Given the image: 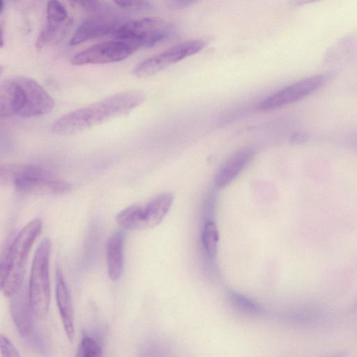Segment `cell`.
<instances>
[{
	"label": "cell",
	"mask_w": 357,
	"mask_h": 357,
	"mask_svg": "<svg viewBox=\"0 0 357 357\" xmlns=\"http://www.w3.org/2000/svg\"><path fill=\"white\" fill-rule=\"evenodd\" d=\"M320 0H290L289 3L292 6H300L305 4H309Z\"/></svg>",
	"instance_id": "obj_27"
},
{
	"label": "cell",
	"mask_w": 357,
	"mask_h": 357,
	"mask_svg": "<svg viewBox=\"0 0 357 357\" xmlns=\"http://www.w3.org/2000/svg\"><path fill=\"white\" fill-rule=\"evenodd\" d=\"M125 231H115L109 238L106 247L107 266L109 278L116 281L122 275L123 269V248Z\"/></svg>",
	"instance_id": "obj_14"
},
{
	"label": "cell",
	"mask_w": 357,
	"mask_h": 357,
	"mask_svg": "<svg viewBox=\"0 0 357 357\" xmlns=\"http://www.w3.org/2000/svg\"><path fill=\"white\" fill-rule=\"evenodd\" d=\"M206 43L202 40H192L174 45L162 52L139 63L132 74L139 78L153 75L168 66L199 52Z\"/></svg>",
	"instance_id": "obj_7"
},
{
	"label": "cell",
	"mask_w": 357,
	"mask_h": 357,
	"mask_svg": "<svg viewBox=\"0 0 357 357\" xmlns=\"http://www.w3.org/2000/svg\"><path fill=\"white\" fill-rule=\"evenodd\" d=\"M202 241L206 255L210 257H214L217 253L219 232L213 221L208 220L205 223Z\"/></svg>",
	"instance_id": "obj_18"
},
{
	"label": "cell",
	"mask_w": 357,
	"mask_h": 357,
	"mask_svg": "<svg viewBox=\"0 0 357 357\" xmlns=\"http://www.w3.org/2000/svg\"><path fill=\"white\" fill-rule=\"evenodd\" d=\"M54 100L47 91L31 78L17 76L5 79L0 86L2 117L29 118L50 112Z\"/></svg>",
	"instance_id": "obj_2"
},
{
	"label": "cell",
	"mask_w": 357,
	"mask_h": 357,
	"mask_svg": "<svg viewBox=\"0 0 357 357\" xmlns=\"http://www.w3.org/2000/svg\"><path fill=\"white\" fill-rule=\"evenodd\" d=\"M121 24L117 19L112 17L87 18L76 29L69 44L77 45L92 39L114 35Z\"/></svg>",
	"instance_id": "obj_10"
},
{
	"label": "cell",
	"mask_w": 357,
	"mask_h": 357,
	"mask_svg": "<svg viewBox=\"0 0 357 357\" xmlns=\"http://www.w3.org/2000/svg\"><path fill=\"white\" fill-rule=\"evenodd\" d=\"M145 99L139 91H126L69 112L52 125V132L59 136L77 134L110 119L128 114Z\"/></svg>",
	"instance_id": "obj_1"
},
{
	"label": "cell",
	"mask_w": 357,
	"mask_h": 357,
	"mask_svg": "<svg viewBox=\"0 0 357 357\" xmlns=\"http://www.w3.org/2000/svg\"><path fill=\"white\" fill-rule=\"evenodd\" d=\"M4 0H1V4H0V12L2 13L4 10Z\"/></svg>",
	"instance_id": "obj_28"
},
{
	"label": "cell",
	"mask_w": 357,
	"mask_h": 357,
	"mask_svg": "<svg viewBox=\"0 0 357 357\" xmlns=\"http://www.w3.org/2000/svg\"><path fill=\"white\" fill-rule=\"evenodd\" d=\"M116 221L122 229L129 230L146 229L143 206H128L117 214Z\"/></svg>",
	"instance_id": "obj_17"
},
{
	"label": "cell",
	"mask_w": 357,
	"mask_h": 357,
	"mask_svg": "<svg viewBox=\"0 0 357 357\" xmlns=\"http://www.w3.org/2000/svg\"><path fill=\"white\" fill-rule=\"evenodd\" d=\"M135 50L126 42L109 40L77 53L70 59V63L75 66L115 63L127 59Z\"/></svg>",
	"instance_id": "obj_9"
},
{
	"label": "cell",
	"mask_w": 357,
	"mask_h": 357,
	"mask_svg": "<svg viewBox=\"0 0 357 357\" xmlns=\"http://www.w3.org/2000/svg\"><path fill=\"white\" fill-rule=\"evenodd\" d=\"M46 14L49 22H63L69 20L66 9L59 0L47 1Z\"/></svg>",
	"instance_id": "obj_20"
},
{
	"label": "cell",
	"mask_w": 357,
	"mask_h": 357,
	"mask_svg": "<svg viewBox=\"0 0 357 357\" xmlns=\"http://www.w3.org/2000/svg\"><path fill=\"white\" fill-rule=\"evenodd\" d=\"M56 298L66 335L73 342L75 335L73 309L70 292L59 268L56 272Z\"/></svg>",
	"instance_id": "obj_12"
},
{
	"label": "cell",
	"mask_w": 357,
	"mask_h": 357,
	"mask_svg": "<svg viewBox=\"0 0 357 357\" xmlns=\"http://www.w3.org/2000/svg\"><path fill=\"white\" fill-rule=\"evenodd\" d=\"M71 25V19L63 22L47 21L45 27L37 37L36 47L41 50L46 46L57 43L65 36Z\"/></svg>",
	"instance_id": "obj_16"
},
{
	"label": "cell",
	"mask_w": 357,
	"mask_h": 357,
	"mask_svg": "<svg viewBox=\"0 0 357 357\" xmlns=\"http://www.w3.org/2000/svg\"><path fill=\"white\" fill-rule=\"evenodd\" d=\"M102 349L100 344L93 337L84 335L78 346L76 356L97 357L101 356Z\"/></svg>",
	"instance_id": "obj_19"
},
{
	"label": "cell",
	"mask_w": 357,
	"mask_h": 357,
	"mask_svg": "<svg viewBox=\"0 0 357 357\" xmlns=\"http://www.w3.org/2000/svg\"><path fill=\"white\" fill-rule=\"evenodd\" d=\"M174 201L170 192L162 193L143 206L146 228L159 225L169 212Z\"/></svg>",
	"instance_id": "obj_15"
},
{
	"label": "cell",
	"mask_w": 357,
	"mask_h": 357,
	"mask_svg": "<svg viewBox=\"0 0 357 357\" xmlns=\"http://www.w3.org/2000/svg\"><path fill=\"white\" fill-rule=\"evenodd\" d=\"M43 223L34 219L17 234L2 257L0 265L1 289L11 297L22 287L30 250L42 231Z\"/></svg>",
	"instance_id": "obj_3"
},
{
	"label": "cell",
	"mask_w": 357,
	"mask_h": 357,
	"mask_svg": "<svg viewBox=\"0 0 357 357\" xmlns=\"http://www.w3.org/2000/svg\"><path fill=\"white\" fill-rule=\"evenodd\" d=\"M113 1L123 8H139L146 4L145 0H113Z\"/></svg>",
	"instance_id": "obj_24"
},
{
	"label": "cell",
	"mask_w": 357,
	"mask_h": 357,
	"mask_svg": "<svg viewBox=\"0 0 357 357\" xmlns=\"http://www.w3.org/2000/svg\"><path fill=\"white\" fill-rule=\"evenodd\" d=\"M10 300V313L13 320L24 337L29 336L33 330L31 313L33 314L26 289L22 287L12 296Z\"/></svg>",
	"instance_id": "obj_13"
},
{
	"label": "cell",
	"mask_w": 357,
	"mask_h": 357,
	"mask_svg": "<svg viewBox=\"0 0 357 357\" xmlns=\"http://www.w3.org/2000/svg\"><path fill=\"white\" fill-rule=\"evenodd\" d=\"M229 297L234 305L241 310L253 312L259 311L256 303L241 294L231 292Z\"/></svg>",
	"instance_id": "obj_21"
},
{
	"label": "cell",
	"mask_w": 357,
	"mask_h": 357,
	"mask_svg": "<svg viewBox=\"0 0 357 357\" xmlns=\"http://www.w3.org/2000/svg\"><path fill=\"white\" fill-rule=\"evenodd\" d=\"M326 82L324 75H317L291 84L260 102L257 109L259 112H271L298 101L321 87Z\"/></svg>",
	"instance_id": "obj_8"
},
{
	"label": "cell",
	"mask_w": 357,
	"mask_h": 357,
	"mask_svg": "<svg viewBox=\"0 0 357 357\" xmlns=\"http://www.w3.org/2000/svg\"><path fill=\"white\" fill-rule=\"evenodd\" d=\"M1 354L3 357H19L20 354L10 342V340L3 334L0 335Z\"/></svg>",
	"instance_id": "obj_22"
},
{
	"label": "cell",
	"mask_w": 357,
	"mask_h": 357,
	"mask_svg": "<svg viewBox=\"0 0 357 357\" xmlns=\"http://www.w3.org/2000/svg\"><path fill=\"white\" fill-rule=\"evenodd\" d=\"M12 181L17 192L23 195H61L71 185L52 172L37 165L13 166L1 169V177Z\"/></svg>",
	"instance_id": "obj_4"
},
{
	"label": "cell",
	"mask_w": 357,
	"mask_h": 357,
	"mask_svg": "<svg viewBox=\"0 0 357 357\" xmlns=\"http://www.w3.org/2000/svg\"><path fill=\"white\" fill-rule=\"evenodd\" d=\"M307 140V135L304 133H295L291 137V142L293 143H301Z\"/></svg>",
	"instance_id": "obj_26"
},
{
	"label": "cell",
	"mask_w": 357,
	"mask_h": 357,
	"mask_svg": "<svg viewBox=\"0 0 357 357\" xmlns=\"http://www.w3.org/2000/svg\"><path fill=\"white\" fill-rule=\"evenodd\" d=\"M68 1L71 6H75L77 3L78 0H68Z\"/></svg>",
	"instance_id": "obj_29"
},
{
	"label": "cell",
	"mask_w": 357,
	"mask_h": 357,
	"mask_svg": "<svg viewBox=\"0 0 357 357\" xmlns=\"http://www.w3.org/2000/svg\"><path fill=\"white\" fill-rule=\"evenodd\" d=\"M199 0H167V6L174 10L183 9L189 7Z\"/></svg>",
	"instance_id": "obj_23"
},
{
	"label": "cell",
	"mask_w": 357,
	"mask_h": 357,
	"mask_svg": "<svg viewBox=\"0 0 357 357\" xmlns=\"http://www.w3.org/2000/svg\"><path fill=\"white\" fill-rule=\"evenodd\" d=\"M79 3L83 8L88 10H95L99 7L98 0H78Z\"/></svg>",
	"instance_id": "obj_25"
},
{
	"label": "cell",
	"mask_w": 357,
	"mask_h": 357,
	"mask_svg": "<svg viewBox=\"0 0 357 357\" xmlns=\"http://www.w3.org/2000/svg\"><path fill=\"white\" fill-rule=\"evenodd\" d=\"M13 1H16V0H13Z\"/></svg>",
	"instance_id": "obj_30"
},
{
	"label": "cell",
	"mask_w": 357,
	"mask_h": 357,
	"mask_svg": "<svg viewBox=\"0 0 357 357\" xmlns=\"http://www.w3.org/2000/svg\"><path fill=\"white\" fill-rule=\"evenodd\" d=\"M51 242L44 238L38 247L31 264L29 298L32 311L39 318L46 317L50 299L49 259Z\"/></svg>",
	"instance_id": "obj_5"
},
{
	"label": "cell",
	"mask_w": 357,
	"mask_h": 357,
	"mask_svg": "<svg viewBox=\"0 0 357 357\" xmlns=\"http://www.w3.org/2000/svg\"><path fill=\"white\" fill-rule=\"evenodd\" d=\"M171 25L158 17H144L121 24L114 36L126 42L136 50L150 47L165 40L169 34Z\"/></svg>",
	"instance_id": "obj_6"
},
{
	"label": "cell",
	"mask_w": 357,
	"mask_h": 357,
	"mask_svg": "<svg viewBox=\"0 0 357 357\" xmlns=\"http://www.w3.org/2000/svg\"><path fill=\"white\" fill-rule=\"evenodd\" d=\"M255 154L256 150L252 146L242 148L233 153L215 174V185L224 188L231 183L249 164Z\"/></svg>",
	"instance_id": "obj_11"
}]
</instances>
